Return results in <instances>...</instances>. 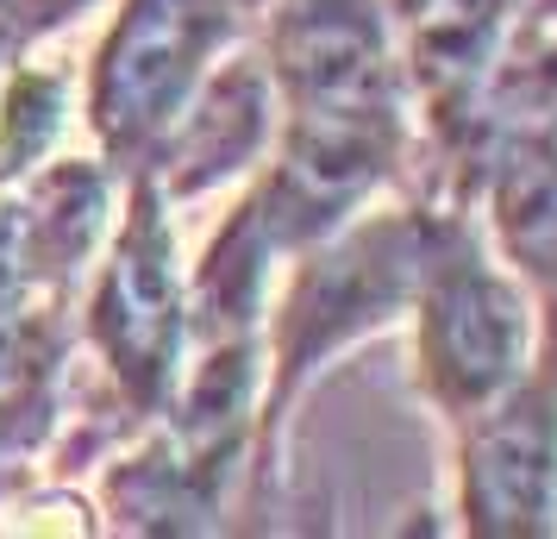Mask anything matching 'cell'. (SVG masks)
I'll list each match as a JSON object with an SVG mask.
<instances>
[{
  "mask_svg": "<svg viewBox=\"0 0 557 539\" xmlns=\"http://www.w3.org/2000/svg\"><path fill=\"white\" fill-rule=\"evenodd\" d=\"M451 195H432L420 182L388 188L351 220H338L326 238L282 264L270 308H263V414H257V489H282V445L295 427V408L332 364L395 333L407 302L420 289L432 238L451 213Z\"/></svg>",
  "mask_w": 557,
  "mask_h": 539,
  "instance_id": "cell-1",
  "label": "cell"
},
{
  "mask_svg": "<svg viewBox=\"0 0 557 539\" xmlns=\"http://www.w3.org/2000/svg\"><path fill=\"white\" fill-rule=\"evenodd\" d=\"M107 157H57L0 188V477L26 483L63 414L76 302L120 213Z\"/></svg>",
  "mask_w": 557,
  "mask_h": 539,
  "instance_id": "cell-2",
  "label": "cell"
},
{
  "mask_svg": "<svg viewBox=\"0 0 557 539\" xmlns=\"http://www.w3.org/2000/svg\"><path fill=\"white\" fill-rule=\"evenodd\" d=\"M176 213L182 207L163 195L151 170L126 176L120 213L107 226L101 257L76 302V333L101 358L113 414L132 433L163 420L182 383L188 345H195V302H188Z\"/></svg>",
  "mask_w": 557,
  "mask_h": 539,
  "instance_id": "cell-3",
  "label": "cell"
},
{
  "mask_svg": "<svg viewBox=\"0 0 557 539\" xmlns=\"http://www.w3.org/2000/svg\"><path fill=\"white\" fill-rule=\"evenodd\" d=\"M407 377L438 427H457L513 389L539 358V308L502 264L470 201L445 213L407 302Z\"/></svg>",
  "mask_w": 557,
  "mask_h": 539,
  "instance_id": "cell-4",
  "label": "cell"
},
{
  "mask_svg": "<svg viewBox=\"0 0 557 539\" xmlns=\"http://www.w3.org/2000/svg\"><path fill=\"white\" fill-rule=\"evenodd\" d=\"M251 38V0H113L88 57L82 120L120 176L151 170L213 63Z\"/></svg>",
  "mask_w": 557,
  "mask_h": 539,
  "instance_id": "cell-5",
  "label": "cell"
},
{
  "mask_svg": "<svg viewBox=\"0 0 557 539\" xmlns=\"http://www.w3.org/2000/svg\"><path fill=\"white\" fill-rule=\"evenodd\" d=\"M451 439V527L470 539L557 534V345L488 408L445 427Z\"/></svg>",
  "mask_w": 557,
  "mask_h": 539,
  "instance_id": "cell-6",
  "label": "cell"
},
{
  "mask_svg": "<svg viewBox=\"0 0 557 539\" xmlns=\"http://www.w3.org/2000/svg\"><path fill=\"white\" fill-rule=\"evenodd\" d=\"M270 145H276V82H270L263 51L251 38H238L213 63V76L195 88V101L182 107L163 151L151 157V176L176 207H188L220 188H238L270 157Z\"/></svg>",
  "mask_w": 557,
  "mask_h": 539,
  "instance_id": "cell-7",
  "label": "cell"
},
{
  "mask_svg": "<svg viewBox=\"0 0 557 539\" xmlns=\"http://www.w3.org/2000/svg\"><path fill=\"white\" fill-rule=\"evenodd\" d=\"M470 213L539 308V345H557V126H507L470 176Z\"/></svg>",
  "mask_w": 557,
  "mask_h": 539,
  "instance_id": "cell-8",
  "label": "cell"
},
{
  "mask_svg": "<svg viewBox=\"0 0 557 539\" xmlns=\"http://www.w3.org/2000/svg\"><path fill=\"white\" fill-rule=\"evenodd\" d=\"M76 113V70L70 63H32L20 57L0 76V188L51 163L63 126Z\"/></svg>",
  "mask_w": 557,
  "mask_h": 539,
  "instance_id": "cell-9",
  "label": "cell"
},
{
  "mask_svg": "<svg viewBox=\"0 0 557 539\" xmlns=\"http://www.w3.org/2000/svg\"><path fill=\"white\" fill-rule=\"evenodd\" d=\"M520 20H527V26L557 32V0H520Z\"/></svg>",
  "mask_w": 557,
  "mask_h": 539,
  "instance_id": "cell-10",
  "label": "cell"
},
{
  "mask_svg": "<svg viewBox=\"0 0 557 539\" xmlns=\"http://www.w3.org/2000/svg\"><path fill=\"white\" fill-rule=\"evenodd\" d=\"M13 489H20V483H7V477H0V502H7V495H13Z\"/></svg>",
  "mask_w": 557,
  "mask_h": 539,
  "instance_id": "cell-11",
  "label": "cell"
}]
</instances>
